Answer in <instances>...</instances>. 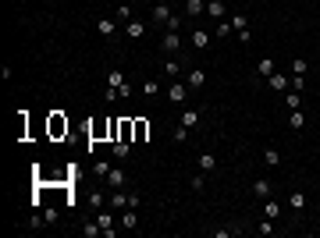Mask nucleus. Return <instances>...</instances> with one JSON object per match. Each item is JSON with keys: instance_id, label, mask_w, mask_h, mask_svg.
Returning <instances> with one entry per match:
<instances>
[{"instance_id": "nucleus-1", "label": "nucleus", "mask_w": 320, "mask_h": 238, "mask_svg": "<svg viewBox=\"0 0 320 238\" xmlns=\"http://www.w3.org/2000/svg\"><path fill=\"white\" fill-rule=\"evenodd\" d=\"M149 22H156V25H168L171 22V4H168V0H160V4L149 11Z\"/></svg>"}, {"instance_id": "nucleus-2", "label": "nucleus", "mask_w": 320, "mask_h": 238, "mask_svg": "<svg viewBox=\"0 0 320 238\" xmlns=\"http://www.w3.org/2000/svg\"><path fill=\"white\" fill-rule=\"evenodd\" d=\"M267 86H270L274 93H288V89H292V78H288V75H281V71H274V75L267 78Z\"/></svg>"}, {"instance_id": "nucleus-3", "label": "nucleus", "mask_w": 320, "mask_h": 238, "mask_svg": "<svg viewBox=\"0 0 320 238\" xmlns=\"http://www.w3.org/2000/svg\"><path fill=\"white\" fill-rule=\"evenodd\" d=\"M160 50H164V54H178L182 50V39H178V32H164V39H160Z\"/></svg>"}, {"instance_id": "nucleus-4", "label": "nucleus", "mask_w": 320, "mask_h": 238, "mask_svg": "<svg viewBox=\"0 0 320 238\" xmlns=\"http://www.w3.org/2000/svg\"><path fill=\"white\" fill-rule=\"evenodd\" d=\"M50 135H54V139L68 135V117H64V114H50Z\"/></svg>"}, {"instance_id": "nucleus-5", "label": "nucleus", "mask_w": 320, "mask_h": 238, "mask_svg": "<svg viewBox=\"0 0 320 238\" xmlns=\"http://www.w3.org/2000/svg\"><path fill=\"white\" fill-rule=\"evenodd\" d=\"M117 29H121V25H117V18H114V15H110V18H100V22H96V32H100L103 39H110Z\"/></svg>"}, {"instance_id": "nucleus-6", "label": "nucleus", "mask_w": 320, "mask_h": 238, "mask_svg": "<svg viewBox=\"0 0 320 238\" xmlns=\"http://www.w3.org/2000/svg\"><path fill=\"white\" fill-rule=\"evenodd\" d=\"M168 100H171V103H185V100H189V86H185V82L168 86Z\"/></svg>"}, {"instance_id": "nucleus-7", "label": "nucleus", "mask_w": 320, "mask_h": 238, "mask_svg": "<svg viewBox=\"0 0 320 238\" xmlns=\"http://www.w3.org/2000/svg\"><path fill=\"white\" fill-rule=\"evenodd\" d=\"M185 86H189V89H203V86H207V71H203V68H192L189 78H185Z\"/></svg>"}, {"instance_id": "nucleus-8", "label": "nucleus", "mask_w": 320, "mask_h": 238, "mask_svg": "<svg viewBox=\"0 0 320 238\" xmlns=\"http://www.w3.org/2000/svg\"><path fill=\"white\" fill-rule=\"evenodd\" d=\"M207 15H210L214 22H221V18L228 15V4H224V0H207Z\"/></svg>"}, {"instance_id": "nucleus-9", "label": "nucleus", "mask_w": 320, "mask_h": 238, "mask_svg": "<svg viewBox=\"0 0 320 238\" xmlns=\"http://www.w3.org/2000/svg\"><path fill=\"white\" fill-rule=\"evenodd\" d=\"M210 47V32L207 29H192V50H207Z\"/></svg>"}, {"instance_id": "nucleus-10", "label": "nucleus", "mask_w": 320, "mask_h": 238, "mask_svg": "<svg viewBox=\"0 0 320 238\" xmlns=\"http://www.w3.org/2000/svg\"><path fill=\"white\" fill-rule=\"evenodd\" d=\"M117 220H121V227H139V213H135V206H128V210H121V217H117Z\"/></svg>"}, {"instance_id": "nucleus-11", "label": "nucleus", "mask_w": 320, "mask_h": 238, "mask_svg": "<svg viewBox=\"0 0 320 238\" xmlns=\"http://www.w3.org/2000/svg\"><path fill=\"white\" fill-rule=\"evenodd\" d=\"M114 18H117V25H128L135 15H132V4H117L114 8Z\"/></svg>"}, {"instance_id": "nucleus-12", "label": "nucleus", "mask_w": 320, "mask_h": 238, "mask_svg": "<svg viewBox=\"0 0 320 238\" xmlns=\"http://www.w3.org/2000/svg\"><path fill=\"white\" fill-rule=\"evenodd\" d=\"M107 185L110 188H125L128 185V174L125 171H107Z\"/></svg>"}, {"instance_id": "nucleus-13", "label": "nucleus", "mask_w": 320, "mask_h": 238, "mask_svg": "<svg viewBox=\"0 0 320 238\" xmlns=\"http://www.w3.org/2000/svg\"><path fill=\"white\" fill-rule=\"evenodd\" d=\"M263 217L277 220V217H281V203H277V199H270V195H267V199H263Z\"/></svg>"}, {"instance_id": "nucleus-14", "label": "nucleus", "mask_w": 320, "mask_h": 238, "mask_svg": "<svg viewBox=\"0 0 320 238\" xmlns=\"http://www.w3.org/2000/svg\"><path fill=\"white\" fill-rule=\"evenodd\" d=\"M142 32H146V22H142V18H132V22L125 25V36H132V39H139Z\"/></svg>"}, {"instance_id": "nucleus-15", "label": "nucleus", "mask_w": 320, "mask_h": 238, "mask_svg": "<svg viewBox=\"0 0 320 238\" xmlns=\"http://www.w3.org/2000/svg\"><path fill=\"white\" fill-rule=\"evenodd\" d=\"M103 135H110V121H96V125H89V139H93V142L103 139Z\"/></svg>"}, {"instance_id": "nucleus-16", "label": "nucleus", "mask_w": 320, "mask_h": 238, "mask_svg": "<svg viewBox=\"0 0 320 238\" xmlns=\"http://www.w3.org/2000/svg\"><path fill=\"white\" fill-rule=\"evenodd\" d=\"M196 164H199V171L207 174V171H214V167H217V156H214V153H199V160H196Z\"/></svg>"}, {"instance_id": "nucleus-17", "label": "nucleus", "mask_w": 320, "mask_h": 238, "mask_svg": "<svg viewBox=\"0 0 320 238\" xmlns=\"http://www.w3.org/2000/svg\"><path fill=\"white\" fill-rule=\"evenodd\" d=\"M207 11V0H185V15L196 18V15H203Z\"/></svg>"}, {"instance_id": "nucleus-18", "label": "nucleus", "mask_w": 320, "mask_h": 238, "mask_svg": "<svg viewBox=\"0 0 320 238\" xmlns=\"http://www.w3.org/2000/svg\"><path fill=\"white\" fill-rule=\"evenodd\" d=\"M253 192H256V195H260V199H267V195H270V192H274V185H270V181H267V178H256V181H253Z\"/></svg>"}, {"instance_id": "nucleus-19", "label": "nucleus", "mask_w": 320, "mask_h": 238, "mask_svg": "<svg viewBox=\"0 0 320 238\" xmlns=\"http://www.w3.org/2000/svg\"><path fill=\"white\" fill-rule=\"evenodd\" d=\"M110 153L117 156V160H125V156L132 153V142H121V139H117V142H110Z\"/></svg>"}, {"instance_id": "nucleus-20", "label": "nucleus", "mask_w": 320, "mask_h": 238, "mask_svg": "<svg viewBox=\"0 0 320 238\" xmlns=\"http://www.w3.org/2000/svg\"><path fill=\"white\" fill-rule=\"evenodd\" d=\"M182 125H185V128H196V125H199V110L185 107V110H182Z\"/></svg>"}, {"instance_id": "nucleus-21", "label": "nucleus", "mask_w": 320, "mask_h": 238, "mask_svg": "<svg viewBox=\"0 0 320 238\" xmlns=\"http://www.w3.org/2000/svg\"><path fill=\"white\" fill-rule=\"evenodd\" d=\"M107 86H110V89H121V86H125V75H121V68H110V75H107Z\"/></svg>"}, {"instance_id": "nucleus-22", "label": "nucleus", "mask_w": 320, "mask_h": 238, "mask_svg": "<svg viewBox=\"0 0 320 238\" xmlns=\"http://www.w3.org/2000/svg\"><path fill=\"white\" fill-rule=\"evenodd\" d=\"M146 135H149V121L146 117H135V142H146Z\"/></svg>"}, {"instance_id": "nucleus-23", "label": "nucleus", "mask_w": 320, "mask_h": 238, "mask_svg": "<svg viewBox=\"0 0 320 238\" xmlns=\"http://www.w3.org/2000/svg\"><path fill=\"white\" fill-rule=\"evenodd\" d=\"M263 164H267V167H277V164H281V153H277L274 146H267V149H263Z\"/></svg>"}, {"instance_id": "nucleus-24", "label": "nucleus", "mask_w": 320, "mask_h": 238, "mask_svg": "<svg viewBox=\"0 0 320 238\" xmlns=\"http://www.w3.org/2000/svg\"><path fill=\"white\" fill-rule=\"evenodd\" d=\"M274 71H277V68H274V61H270V57H263V61L256 64V75H260V78H270Z\"/></svg>"}, {"instance_id": "nucleus-25", "label": "nucleus", "mask_w": 320, "mask_h": 238, "mask_svg": "<svg viewBox=\"0 0 320 238\" xmlns=\"http://www.w3.org/2000/svg\"><path fill=\"white\" fill-rule=\"evenodd\" d=\"M228 22H231V29H235V32L249 29V15H246V11H238V15H235V18H228Z\"/></svg>"}, {"instance_id": "nucleus-26", "label": "nucleus", "mask_w": 320, "mask_h": 238, "mask_svg": "<svg viewBox=\"0 0 320 238\" xmlns=\"http://www.w3.org/2000/svg\"><path fill=\"white\" fill-rule=\"evenodd\" d=\"M285 103H288V110H299V107H302V96H299V89H288V93H285Z\"/></svg>"}, {"instance_id": "nucleus-27", "label": "nucleus", "mask_w": 320, "mask_h": 238, "mask_svg": "<svg viewBox=\"0 0 320 238\" xmlns=\"http://www.w3.org/2000/svg\"><path fill=\"white\" fill-rule=\"evenodd\" d=\"M139 93H142L146 100H153V96L160 93V86H156V82H153V78H149V82H142V86H139Z\"/></svg>"}, {"instance_id": "nucleus-28", "label": "nucleus", "mask_w": 320, "mask_h": 238, "mask_svg": "<svg viewBox=\"0 0 320 238\" xmlns=\"http://www.w3.org/2000/svg\"><path fill=\"white\" fill-rule=\"evenodd\" d=\"M288 121H292V128H295V132H302V128H306V114H302V110H292Z\"/></svg>"}, {"instance_id": "nucleus-29", "label": "nucleus", "mask_w": 320, "mask_h": 238, "mask_svg": "<svg viewBox=\"0 0 320 238\" xmlns=\"http://www.w3.org/2000/svg\"><path fill=\"white\" fill-rule=\"evenodd\" d=\"M306 71H309L306 57H292V75H306Z\"/></svg>"}, {"instance_id": "nucleus-30", "label": "nucleus", "mask_w": 320, "mask_h": 238, "mask_svg": "<svg viewBox=\"0 0 320 238\" xmlns=\"http://www.w3.org/2000/svg\"><path fill=\"white\" fill-rule=\"evenodd\" d=\"M292 210H295V213L306 210V195H302V192H292Z\"/></svg>"}, {"instance_id": "nucleus-31", "label": "nucleus", "mask_w": 320, "mask_h": 238, "mask_svg": "<svg viewBox=\"0 0 320 238\" xmlns=\"http://www.w3.org/2000/svg\"><path fill=\"white\" fill-rule=\"evenodd\" d=\"M228 32H231V22H228V18H221V22L214 25V36H228Z\"/></svg>"}, {"instance_id": "nucleus-32", "label": "nucleus", "mask_w": 320, "mask_h": 238, "mask_svg": "<svg viewBox=\"0 0 320 238\" xmlns=\"http://www.w3.org/2000/svg\"><path fill=\"white\" fill-rule=\"evenodd\" d=\"M171 139H175V142H185V139H189V128H185V125H175Z\"/></svg>"}, {"instance_id": "nucleus-33", "label": "nucleus", "mask_w": 320, "mask_h": 238, "mask_svg": "<svg viewBox=\"0 0 320 238\" xmlns=\"http://www.w3.org/2000/svg\"><path fill=\"white\" fill-rule=\"evenodd\" d=\"M256 231H260V234H274V231H277V227H274V220H270V217H263V220H260V227H256Z\"/></svg>"}, {"instance_id": "nucleus-34", "label": "nucleus", "mask_w": 320, "mask_h": 238, "mask_svg": "<svg viewBox=\"0 0 320 238\" xmlns=\"http://www.w3.org/2000/svg\"><path fill=\"white\" fill-rule=\"evenodd\" d=\"M43 220H47V224H57V220H61V213H57L54 206H47V210H43Z\"/></svg>"}, {"instance_id": "nucleus-35", "label": "nucleus", "mask_w": 320, "mask_h": 238, "mask_svg": "<svg viewBox=\"0 0 320 238\" xmlns=\"http://www.w3.org/2000/svg\"><path fill=\"white\" fill-rule=\"evenodd\" d=\"M82 234H86V238H96V234H103V227H100V224H86Z\"/></svg>"}, {"instance_id": "nucleus-36", "label": "nucleus", "mask_w": 320, "mask_h": 238, "mask_svg": "<svg viewBox=\"0 0 320 238\" xmlns=\"http://www.w3.org/2000/svg\"><path fill=\"white\" fill-rule=\"evenodd\" d=\"M203 185H207V178H203V174H196V178L189 181V188H192V192H203Z\"/></svg>"}, {"instance_id": "nucleus-37", "label": "nucleus", "mask_w": 320, "mask_h": 238, "mask_svg": "<svg viewBox=\"0 0 320 238\" xmlns=\"http://www.w3.org/2000/svg\"><path fill=\"white\" fill-rule=\"evenodd\" d=\"M238 231H242V227H217L214 234H217V238H228V234H238Z\"/></svg>"}, {"instance_id": "nucleus-38", "label": "nucleus", "mask_w": 320, "mask_h": 238, "mask_svg": "<svg viewBox=\"0 0 320 238\" xmlns=\"http://www.w3.org/2000/svg\"><path fill=\"white\" fill-rule=\"evenodd\" d=\"M96 224H100V227H110V224H114V213H100Z\"/></svg>"}, {"instance_id": "nucleus-39", "label": "nucleus", "mask_w": 320, "mask_h": 238, "mask_svg": "<svg viewBox=\"0 0 320 238\" xmlns=\"http://www.w3.org/2000/svg\"><path fill=\"white\" fill-rule=\"evenodd\" d=\"M292 89H299V93L306 89V75H295V78H292Z\"/></svg>"}, {"instance_id": "nucleus-40", "label": "nucleus", "mask_w": 320, "mask_h": 238, "mask_svg": "<svg viewBox=\"0 0 320 238\" xmlns=\"http://www.w3.org/2000/svg\"><path fill=\"white\" fill-rule=\"evenodd\" d=\"M164 71L175 78V75H178V61H164Z\"/></svg>"}, {"instance_id": "nucleus-41", "label": "nucleus", "mask_w": 320, "mask_h": 238, "mask_svg": "<svg viewBox=\"0 0 320 238\" xmlns=\"http://www.w3.org/2000/svg\"><path fill=\"white\" fill-rule=\"evenodd\" d=\"M93 171H96V174H103V178H107V171H110V164H107V160H96V167H93Z\"/></svg>"}, {"instance_id": "nucleus-42", "label": "nucleus", "mask_w": 320, "mask_h": 238, "mask_svg": "<svg viewBox=\"0 0 320 238\" xmlns=\"http://www.w3.org/2000/svg\"><path fill=\"white\" fill-rule=\"evenodd\" d=\"M128 4H139V0H128Z\"/></svg>"}, {"instance_id": "nucleus-43", "label": "nucleus", "mask_w": 320, "mask_h": 238, "mask_svg": "<svg viewBox=\"0 0 320 238\" xmlns=\"http://www.w3.org/2000/svg\"><path fill=\"white\" fill-rule=\"evenodd\" d=\"M168 4H171V0H168Z\"/></svg>"}]
</instances>
